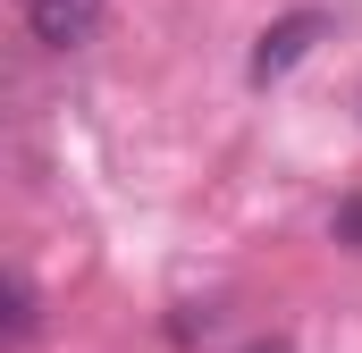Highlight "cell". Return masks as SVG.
Listing matches in <instances>:
<instances>
[{
    "label": "cell",
    "mask_w": 362,
    "mask_h": 353,
    "mask_svg": "<svg viewBox=\"0 0 362 353\" xmlns=\"http://www.w3.org/2000/svg\"><path fill=\"white\" fill-rule=\"evenodd\" d=\"M25 25H34L42 51H76L101 25V0H25Z\"/></svg>",
    "instance_id": "1"
},
{
    "label": "cell",
    "mask_w": 362,
    "mask_h": 353,
    "mask_svg": "<svg viewBox=\"0 0 362 353\" xmlns=\"http://www.w3.org/2000/svg\"><path fill=\"white\" fill-rule=\"evenodd\" d=\"M8 337H34V286L8 277Z\"/></svg>",
    "instance_id": "3"
},
{
    "label": "cell",
    "mask_w": 362,
    "mask_h": 353,
    "mask_svg": "<svg viewBox=\"0 0 362 353\" xmlns=\"http://www.w3.org/2000/svg\"><path fill=\"white\" fill-rule=\"evenodd\" d=\"M320 25H329V17H312V8H295V17H278L270 34L253 42V85H270V76H286V68H295V59H303V51L320 42Z\"/></svg>",
    "instance_id": "2"
}]
</instances>
